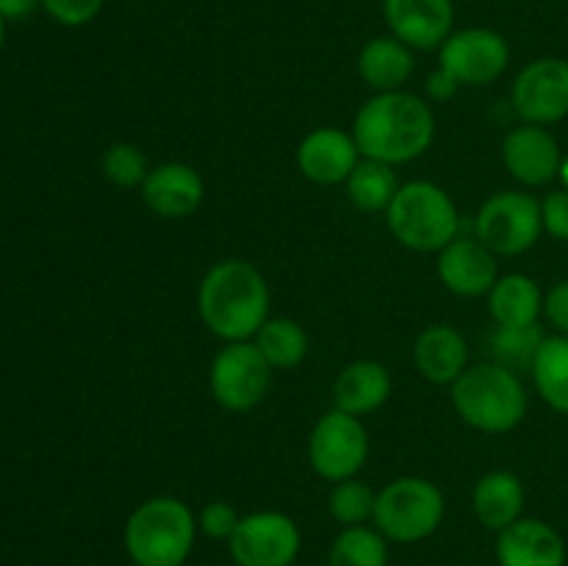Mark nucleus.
Instances as JSON below:
<instances>
[{
	"label": "nucleus",
	"instance_id": "nucleus-1",
	"mask_svg": "<svg viewBox=\"0 0 568 566\" xmlns=\"http://www.w3.org/2000/svg\"><path fill=\"white\" fill-rule=\"evenodd\" d=\"M436 137V117L416 94L377 92L361 105L353 125V139L364 159L386 164H408L419 159Z\"/></svg>",
	"mask_w": 568,
	"mask_h": 566
},
{
	"label": "nucleus",
	"instance_id": "nucleus-2",
	"mask_svg": "<svg viewBox=\"0 0 568 566\" xmlns=\"http://www.w3.org/2000/svg\"><path fill=\"white\" fill-rule=\"evenodd\" d=\"M197 309L214 336L247 342L270 320V286L250 261L225 259L205 272Z\"/></svg>",
	"mask_w": 568,
	"mask_h": 566
},
{
	"label": "nucleus",
	"instance_id": "nucleus-3",
	"mask_svg": "<svg viewBox=\"0 0 568 566\" xmlns=\"http://www.w3.org/2000/svg\"><path fill=\"white\" fill-rule=\"evenodd\" d=\"M197 519L178 497H150L128 516L125 553L136 566H183L194 549Z\"/></svg>",
	"mask_w": 568,
	"mask_h": 566
},
{
	"label": "nucleus",
	"instance_id": "nucleus-4",
	"mask_svg": "<svg viewBox=\"0 0 568 566\" xmlns=\"http://www.w3.org/2000/svg\"><path fill=\"white\" fill-rule=\"evenodd\" d=\"M453 405L475 431L508 433L525 420L527 392L516 372L494 361L469 366L453 383Z\"/></svg>",
	"mask_w": 568,
	"mask_h": 566
},
{
	"label": "nucleus",
	"instance_id": "nucleus-5",
	"mask_svg": "<svg viewBox=\"0 0 568 566\" xmlns=\"http://www.w3.org/2000/svg\"><path fill=\"white\" fill-rule=\"evenodd\" d=\"M386 222L394 239L416 253H442L460 231L453 198L430 181L403 183L386 209Z\"/></svg>",
	"mask_w": 568,
	"mask_h": 566
},
{
	"label": "nucleus",
	"instance_id": "nucleus-6",
	"mask_svg": "<svg viewBox=\"0 0 568 566\" xmlns=\"http://www.w3.org/2000/svg\"><path fill=\"white\" fill-rule=\"evenodd\" d=\"M444 494L425 477H397L377 492L375 527L397 544L430 538L444 522Z\"/></svg>",
	"mask_w": 568,
	"mask_h": 566
},
{
	"label": "nucleus",
	"instance_id": "nucleus-7",
	"mask_svg": "<svg viewBox=\"0 0 568 566\" xmlns=\"http://www.w3.org/2000/svg\"><path fill=\"white\" fill-rule=\"evenodd\" d=\"M475 231L494 255L527 253L544 231L541 203L527 192L491 194L477 211Z\"/></svg>",
	"mask_w": 568,
	"mask_h": 566
},
{
	"label": "nucleus",
	"instance_id": "nucleus-8",
	"mask_svg": "<svg viewBox=\"0 0 568 566\" xmlns=\"http://www.w3.org/2000/svg\"><path fill=\"white\" fill-rule=\"evenodd\" d=\"M369 458V433L358 416L333 408L314 425L308 438V461L320 477L331 483L349 481Z\"/></svg>",
	"mask_w": 568,
	"mask_h": 566
},
{
	"label": "nucleus",
	"instance_id": "nucleus-9",
	"mask_svg": "<svg viewBox=\"0 0 568 566\" xmlns=\"http://www.w3.org/2000/svg\"><path fill=\"white\" fill-rule=\"evenodd\" d=\"M272 366L250 342H227L211 364V394L227 411H253L270 392Z\"/></svg>",
	"mask_w": 568,
	"mask_h": 566
},
{
	"label": "nucleus",
	"instance_id": "nucleus-10",
	"mask_svg": "<svg viewBox=\"0 0 568 566\" xmlns=\"http://www.w3.org/2000/svg\"><path fill=\"white\" fill-rule=\"evenodd\" d=\"M300 547L303 536L297 522L281 511L242 516L236 533L227 542V553L236 566H292Z\"/></svg>",
	"mask_w": 568,
	"mask_h": 566
},
{
	"label": "nucleus",
	"instance_id": "nucleus-11",
	"mask_svg": "<svg viewBox=\"0 0 568 566\" xmlns=\"http://www.w3.org/2000/svg\"><path fill=\"white\" fill-rule=\"evenodd\" d=\"M510 48L508 39L494 28H464L449 33L442 44L438 67L466 87L491 83L508 70Z\"/></svg>",
	"mask_w": 568,
	"mask_h": 566
},
{
	"label": "nucleus",
	"instance_id": "nucleus-12",
	"mask_svg": "<svg viewBox=\"0 0 568 566\" xmlns=\"http://www.w3.org/2000/svg\"><path fill=\"white\" fill-rule=\"evenodd\" d=\"M516 114L530 125H552L568 117V61L536 59L516 75L510 94Z\"/></svg>",
	"mask_w": 568,
	"mask_h": 566
},
{
	"label": "nucleus",
	"instance_id": "nucleus-13",
	"mask_svg": "<svg viewBox=\"0 0 568 566\" xmlns=\"http://www.w3.org/2000/svg\"><path fill=\"white\" fill-rule=\"evenodd\" d=\"M392 37L414 50L442 48L453 33V0H383Z\"/></svg>",
	"mask_w": 568,
	"mask_h": 566
},
{
	"label": "nucleus",
	"instance_id": "nucleus-14",
	"mask_svg": "<svg viewBox=\"0 0 568 566\" xmlns=\"http://www.w3.org/2000/svg\"><path fill=\"white\" fill-rule=\"evenodd\" d=\"M503 161L510 175L525 186H547L560 175L564 155L558 139L547 128L525 122L505 137Z\"/></svg>",
	"mask_w": 568,
	"mask_h": 566
},
{
	"label": "nucleus",
	"instance_id": "nucleus-15",
	"mask_svg": "<svg viewBox=\"0 0 568 566\" xmlns=\"http://www.w3.org/2000/svg\"><path fill=\"white\" fill-rule=\"evenodd\" d=\"M358 161V144H355L353 133L342 131V128H316L297 148L300 172L320 186L347 183Z\"/></svg>",
	"mask_w": 568,
	"mask_h": 566
},
{
	"label": "nucleus",
	"instance_id": "nucleus-16",
	"mask_svg": "<svg viewBox=\"0 0 568 566\" xmlns=\"http://www.w3.org/2000/svg\"><path fill=\"white\" fill-rule=\"evenodd\" d=\"M438 277L458 297H483L499 281L497 255L480 239L458 236L438 253Z\"/></svg>",
	"mask_w": 568,
	"mask_h": 566
},
{
	"label": "nucleus",
	"instance_id": "nucleus-17",
	"mask_svg": "<svg viewBox=\"0 0 568 566\" xmlns=\"http://www.w3.org/2000/svg\"><path fill=\"white\" fill-rule=\"evenodd\" d=\"M203 178L183 161H166L150 170L142 183V200L161 220H186L203 203Z\"/></svg>",
	"mask_w": 568,
	"mask_h": 566
},
{
	"label": "nucleus",
	"instance_id": "nucleus-18",
	"mask_svg": "<svg viewBox=\"0 0 568 566\" xmlns=\"http://www.w3.org/2000/svg\"><path fill=\"white\" fill-rule=\"evenodd\" d=\"M499 566H566V542L549 522L516 519L497 533Z\"/></svg>",
	"mask_w": 568,
	"mask_h": 566
},
{
	"label": "nucleus",
	"instance_id": "nucleus-19",
	"mask_svg": "<svg viewBox=\"0 0 568 566\" xmlns=\"http://www.w3.org/2000/svg\"><path fill=\"white\" fill-rule=\"evenodd\" d=\"M469 350L466 338L453 325H430L419 333L414 344V364L422 377L438 386H453L466 372Z\"/></svg>",
	"mask_w": 568,
	"mask_h": 566
},
{
	"label": "nucleus",
	"instance_id": "nucleus-20",
	"mask_svg": "<svg viewBox=\"0 0 568 566\" xmlns=\"http://www.w3.org/2000/svg\"><path fill=\"white\" fill-rule=\"evenodd\" d=\"M392 372L377 361H355V364L344 366L342 375L336 377L333 386V397H336V408L344 414L364 416L386 405L392 397Z\"/></svg>",
	"mask_w": 568,
	"mask_h": 566
},
{
	"label": "nucleus",
	"instance_id": "nucleus-21",
	"mask_svg": "<svg viewBox=\"0 0 568 566\" xmlns=\"http://www.w3.org/2000/svg\"><path fill=\"white\" fill-rule=\"evenodd\" d=\"M471 508H475L477 522L488 530L499 533L505 527L521 519L525 511V486L514 472H488L477 481L475 494H471Z\"/></svg>",
	"mask_w": 568,
	"mask_h": 566
},
{
	"label": "nucleus",
	"instance_id": "nucleus-22",
	"mask_svg": "<svg viewBox=\"0 0 568 566\" xmlns=\"http://www.w3.org/2000/svg\"><path fill=\"white\" fill-rule=\"evenodd\" d=\"M358 75L375 92H397L414 75V48L397 37H375L361 48Z\"/></svg>",
	"mask_w": 568,
	"mask_h": 566
},
{
	"label": "nucleus",
	"instance_id": "nucleus-23",
	"mask_svg": "<svg viewBox=\"0 0 568 566\" xmlns=\"http://www.w3.org/2000/svg\"><path fill=\"white\" fill-rule=\"evenodd\" d=\"M488 311H491L497 327H521L538 322L544 311V294L532 277L503 275L488 292Z\"/></svg>",
	"mask_w": 568,
	"mask_h": 566
},
{
	"label": "nucleus",
	"instance_id": "nucleus-24",
	"mask_svg": "<svg viewBox=\"0 0 568 566\" xmlns=\"http://www.w3.org/2000/svg\"><path fill=\"white\" fill-rule=\"evenodd\" d=\"M255 347L261 350L272 370H294L308 355V333L297 320L275 316V320H266L255 333Z\"/></svg>",
	"mask_w": 568,
	"mask_h": 566
},
{
	"label": "nucleus",
	"instance_id": "nucleus-25",
	"mask_svg": "<svg viewBox=\"0 0 568 566\" xmlns=\"http://www.w3.org/2000/svg\"><path fill=\"white\" fill-rule=\"evenodd\" d=\"M532 381L549 408L568 414V336H547L532 364Z\"/></svg>",
	"mask_w": 568,
	"mask_h": 566
},
{
	"label": "nucleus",
	"instance_id": "nucleus-26",
	"mask_svg": "<svg viewBox=\"0 0 568 566\" xmlns=\"http://www.w3.org/2000/svg\"><path fill=\"white\" fill-rule=\"evenodd\" d=\"M399 192L397 172L392 164L375 159L358 161L353 175L347 178V198L361 211H386L392 205L394 194Z\"/></svg>",
	"mask_w": 568,
	"mask_h": 566
},
{
	"label": "nucleus",
	"instance_id": "nucleus-27",
	"mask_svg": "<svg viewBox=\"0 0 568 566\" xmlns=\"http://www.w3.org/2000/svg\"><path fill=\"white\" fill-rule=\"evenodd\" d=\"M327 566H388L386 536L377 527H344L333 542Z\"/></svg>",
	"mask_w": 568,
	"mask_h": 566
},
{
	"label": "nucleus",
	"instance_id": "nucleus-28",
	"mask_svg": "<svg viewBox=\"0 0 568 566\" xmlns=\"http://www.w3.org/2000/svg\"><path fill=\"white\" fill-rule=\"evenodd\" d=\"M544 331L538 322L521 327H497L491 336V353L494 361L508 366L510 372H532L536 355L544 344Z\"/></svg>",
	"mask_w": 568,
	"mask_h": 566
},
{
	"label": "nucleus",
	"instance_id": "nucleus-29",
	"mask_svg": "<svg viewBox=\"0 0 568 566\" xmlns=\"http://www.w3.org/2000/svg\"><path fill=\"white\" fill-rule=\"evenodd\" d=\"M375 503L377 494L366 486L364 481H342L333 486L331 499H327V508H331V516L344 527H358L366 525V522L375 516Z\"/></svg>",
	"mask_w": 568,
	"mask_h": 566
},
{
	"label": "nucleus",
	"instance_id": "nucleus-30",
	"mask_svg": "<svg viewBox=\"0 0 568 566\" xmlns=\"http://www.w3.org/2000/svg\"><path fill=\"white\" fill-rule=\"evenodd\" d=\"M103 172L114 186L142 189L144 178L150 175V166H148V159H144V153L136 148V144L116 142L103 153Z\"/></svg>",
	"mask_w": 568,
	"mask_h": 566
},
{
	"label": "nucleus",
	"instance_id": "nucleus-31",
	"mask_svg": "<svg viewBox=\"0 0 568 566\" xmlns=\"http://www.w3.org/2000/svg\"><path fill=\"white\" fill-rule=\"evenodd\" d=\"M42 9L48 11L59 26L81 28L100 14L103 0H42Z\"/></svg>",
	"mask_w": 568,
	"mask_h": 566
},
{
	"label": "nucleus",
	"instance_id": "nucleus-32",
	"mask_svg": "<svg viewBox=\"0 0 568 566\" xmlns=\"http://www.w3.org/2000/svg\"><path fill=\"white\" fill-rule=\"evenodd\" d=\"M239 522H242V516L231 503H209L200 511V530L216 542H231Z\"/></svg>",
	"mask_w": 568,
	"mask_h": 566
},
{
	"label": "nucleus",
	"instance_id": "nucleus-33",
	"mask_svg": "<svg viewBox=\"0 0 568 566\" xmlns=\"http://www.w3.org/2000/svg\"><path fill=\"white\" fill-rule=\"evenodd\" d=\"M544 231L560 242H568V189H555L541 203Z\"/></svg>",
	"mask_w": 568,
	"mask_h": 566
},
{
	"label": "nucleus",
	"instance_id": "nucleus-34",
	"mask_svg": "<svg viewBox=\"0 0 568 566\" xmlns=\"http://www.w3.org/2000/svg\"><path fill=\"white\" fill-rule=\"evenodd\" d=\"M544 314L558 327L560 336H568V281L555 283L549 294L544 297Z\"/></svg>",
	"mask_w": 568,
	"mask_h": 566
},
{
	"label": "nucleus",
	"instance_id": "nucleus-35",
	"mask_svg": "<svg viewBox=\"0 0 568 566\" xmlns=\"http://www.w3.org/2000/svg\"><path fill=\"white\" fill-rule=\"evenodd\" d=\"M458 89H460V83L455 81L447 70H442V67H438V70L427 78V92H430L436 100H442V103L444 100H453Z\"/></svg>",
	"mask_w": 568,
	"mask_h": 566
},
{
	"label": "nucleus",
	"instance_id": "nucleus-36",
	"mask_svg": "<svg viewBox=\"0 0 568 566\" xmlns=\"http://www.w3.org/2000/svg\"><path fill=\"white\" fill-rule=\"evenodd\" d=\"M42 6V0H0V17L9 20H26Z\"/></svg>",
	"mask_w": 568,
	"mask_h": 566
},
{
	"label": "nucleus",
	"instance_id": "nucleus-37",
	"mask_svg": "<svg viewBox=\"0 0 568 566\" xmlns=\"http://www.w3.org/2000/svg\"><path fill=\"white\" fill-rule=\"evenodd\" d=\"M558 178H564V186L568 189V155L564 159V164H560V175Z\"/></svg>",
	"mask_w": 568,
	"mask_h": 566
},
{
	"label": "nucleus",
	"instance_id": "nucleus-38",
	"mask_svg": "<svg viewBox=\"0 0 568 566\" xmlns=\"http://www.w3.org/2000/svg\"><path fill=\"white\" fill-rule=\"evenodd\" d=\"M3 42H6V20L0 17V50H3Z\"/></svg>",
	"mask_w": 568,
	"mask_h": 566
}]
</instances>
